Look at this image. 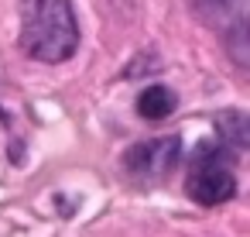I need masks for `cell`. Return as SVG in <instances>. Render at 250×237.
Masks as SVG:
<instances>
[{
    "label": "cell",
    "instance_id": "1",
    "mask_svg": "<svg viewBox=\"0 0 250 237\" xmlns=\"http://www.w3.org/2000/svg\"><path fill=\"white\" fill-rule=\"evenodd\" d=\"M21 48L38 62H65L79 48L72 0H21Z\"/></svg>",
    "mask_w": 250,
    "mask_h": 237
},
{
    "label": "cell",
    "instance_id": "2",
    "mask_svg": "<svg viewBox=\"0 0 250 237\" xmlns=\"http://www.w3.org/2000/svg\"><path fill=\"white\" fill-rule=\"evenodd\" d=\"M185 192L199 206H219L236 196V172H233V155L223 151L212 141H202L199 151L192 155Z\"/></svg>",
    "mask_w": 250,
    "mask_h": 237
},
{
    "label": "cell",
    "instance_id": "3",
    "mask_svg": "<svg viewBox=\"0 0 250 237\" xmlns=\"http://www.w3.org/2000/svg\"><path fill=\"white\" fill-rule=\"evenodd\" d=\"M182 158V138L178 134H168V138H151V141H141L127 151L124 165L134 179H165Z\"/></svg>",
    "mask_w": 250,
    "mask_h": 237
},
{
    "label": "cell",
    "instance_id": "4",
    "mask_svg": "<svg viewBox=\"0 0 250 237\" xmlns=\"http://www.w3.org/2000/svg\"><path fill=\"white\" fill-rule=\"evenodd\" d=\"M216 131H219V148H223V151H229V155L247 151V114H243V110H226V114H219Z\"/></svg>",
    "mask_w": 250,
    "mask_h": 237
},
{
    "label": "cell",
    "instance_id": "5",
    "mask_svg": "<svg viewBox=\"0 0 250 237\" xmlns=\"http://www.w3.org/2000/svg\"><path fill=\"white\" fill-rule=\"evenodd\" d=\"M175 93L168 86H147L141 96H137V114L144 120H165L171 110H175Z\"/></svg>",
    "mask_w": 250,
    "mask_h": 237
}]
</instances>
